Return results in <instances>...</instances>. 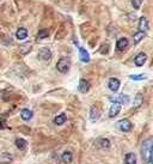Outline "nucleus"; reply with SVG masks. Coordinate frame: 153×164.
I'll use <instances>...</instances> for the list:
<instances>
[{
  "instance_id": "obj_1",
  "label": "nucleus",
  "mask_w": 153,
  "mask_h": 164,
  "mask_svg": "<svg viewBox=\"0 0 153 164\" xmlns=\"http://www.w3.org/2000/svg\"><path fill=\"white\" fill-rule=\"evenodd\" d=\"M141 152L142 159L147 164H152V139L151 138L142 142Z\"/></svg>"
},
{
  "instance_id": "obj_2",
  "label": "nucleus",
  "mask_w": 153,
  "mask_h": 164,
  "mask_svg": "<svg viewBox=\"0 0 153 164\" xmlns=\"http://www.w3.org/2000/svg\"><path fill=\"white\" fill-rule=\"evenodd\" d=\"M69 67H71V60L68 58H61L56 64L57 71L61 73H67L69 71Z\"/></svg>"
},
{
  "instance_id": "obj_3",
  "label": "nucleus",
  "mask_w": 153,
  "mask_h": 164,
  "mask_svg": "<svg viewBox=\"0 0 153 164\" xmlns=\"http://www.w3.org/2000/svg\"><path fill=\"white\" fill-rule=\"evenodd\" d=\"M109 99L112 103H119V104H128L129 103V96L127 95H119V96H111Z\"/></svg>"
},
{
  "instance_id": "obj_4",
  "label": "nucleus",
  "mask_w": 153,
  "mask_h": 164,
  "mask_svg": "<svg viewBox=\"0 0 153 164\" xmlns=\"http://www.w3.org/2000/svg\"><path fill=\"white\" fill-rule=\"evenodd\" d=\"M119 127L122 132H129L133 128V125L129 120L127 119H123V120L119 121Z\"/></svg>"
},
{
  "instance_id": "obj_5",
  "label": "nucleus",
  "mask_w": 153,
  "mask_h": 164,
  "mask_svg": "<svg viewBox=\"0 0 153 164\" xmlns=\"http://www.w3.org/2000/svg\"><path fill=\"white\" fill-rule=\"evenodd\" d=\"M38 56L44 60V61H49L50 59H52V52H50V49L49 48H42V49H40V52H38Z\"/></svg>"
},
{
  "instance_id": "obj_6",
  "label": "nucleus",
  "mask_w": 153,
  "mask_h": 164,
  "mask_svg": "<svg viewBox=\"0 0 153 164\" xmlns=\"http://www.w3.org/2000/svg\"><path fill=\"white\" fill-rule=\"evenodd\" d=\"M121 111V104L119 103H112L109 110V116L110 118H115L119 115V113Z\"/></svg>"
},
{
  "instance_id": "obj_7",
  "label": "nucleus",
  "mask_w": 153,
  "mask_h": 164,
  "mask_svg": "<svg viewBox=\"0 0 153 164\" xmlns=\"http://www.w3.org/2000/svg\"><path fill=\"white\" fill-rule=\"evenodd\" d=\"M146 59H147V55L145 54V53H139L135 56L134 62H135V65L138 66V67H140V66H143V64L146 62Z\"/></svg>"
},
{
  "instance_id": "obj_8",
  "label": "nucleus",
  "mask_w": 153,
  "mask_h": 164,
  "mask_svg": "<svg viewBox=\"0 0 153 164\" xmlns=\"http://www.w3.org/2000/svg\"><path fill=\"white\" fill-rule=\"evenodd\" d=\"M108 86H109V89L111 91L116 92L120 89V80L117 78H111L109 80V83H108Z\"/></svg>"
},
{
  "instance_id": "obj_9",
  "label": "nucleus",
  "mask_w": 153,
  "mask_h": 164,
  "mask_svg": "<svg viewBox=\"0 0 153 164\" xmlns=\"http://www.w3.org/2000/svg\"><path fill=\"white\" fill-rule=\"evenodd\" d=\"M78 89H79V91L81 94H86L88 90H90V83H88V80H85V79H80Z\"/></svg>"
},
{
  "instance_id": "obj_10",
  "label": "nucleus",
  "mask_w": 153,
  "mask_h": 164,
  "mask_svg": "<svg viewBox=\"0 0 153 164\" xmlns=\"http://www.w3.org/2000/svg\"><path fill=\"white\" fill-rule=\"evenodd\" d=\"M127 46H128V40L126 37H121V38L117 40V42H116V48L120 52H122L124 48H127Z\"/></svg>"
},
{
  "instance_id": "obj_11",
  "label": "nucleus",
  "mask_w": 153,
  "mask_h": 164,
  "mask_svg": "<svg viewBox=\"0 0 153 164\" xmlns=\"http://www.w3.org/2000/svg\"><path fill=\"white\" fill-rule=\"evenodd\" d=\"M79 58H80V60L83 61V62H88L90 61V55L88 53L86 52V49H84V48H79Z\"/></svg>"
},
{
  "instance_id": "obj_12",
  "label": "nucleus",
  "mask_w": 153,
  "mask_h": 164,
  "mask_svg": "<svg viewBox=\"0 0 153 164\" xmlns=\"http://www.w3.org/2000/svg\"><path fill=\"white\" fill-rule=\"evenodd\" d=\"M139 29H140V31H142V33H145V31L148 30V21H147V18L141 17L139 19Z\"/></svg>"
},
{
  "instance_id": "obj_13",
  "label": "nucleus",
  "mask_w": 153,
  "mask_h": 164,
  "mask_svg": "<svg viewBox=\"0 0 153 164\" xmlns=\"http://www.w3.org/2000/svg\"><path fill=\"white\" fill-rule=\"evenodd\" d=\"M33 116V113L31 111V110L29 109H23L22 111H21V118H22L24 121H29L31 120Z\"/></svg>"
},
{
  "instance_id": "obj_14",
  "label": "nucleus",
  "mask_w": 153,
  "mask_h": 164,
  "mask_svg": "<svg viewBox=\"0 0 153 164\" xmlns=\"http://www.w3.org/2000/svg\"><path fill=\"white\" fill-rule=\"evenodd\" d=\"M16 37L18 38V40H25L26 37H28V30L25 29V28H19L18 30H17V33H16Z\"/></svg>"
},
{
  "instance_id": "obj_15",
  "label": "nucleus",
  "mask_w": 153,
  "mask_h": 164,
  "mask_svg": "<svg viewBox=\"0 0 153 164\" xmlns=\"http://www.w3.org/2000/svg\"><path fill=\"white\" fill-rule=\"evenodd\" d=\"M124 162L126 164H136V156L135 153H127L126 154V158H124Z\"/></svg>"
},
{
  "instance_id": "obj_16",
  "label": "nucleus",
  "mask_w": 153,
  "mask_h": 164,
  "mask_svg": "<svg viewBox=\"0 0 153 164\" xmlns=\"http://www.w3.org/2000/svg\"><path fill=\"white\" fill-rule=\"evenodd\" d=\"M90 119L92 122H96L99 119V110L96 107H92L91 108V113H90Z\"/></svg>"
},
{
  "instance_id": "obj_17",
  "label": "nucleus",
  "mask_w": 153,
  "mask_h": 164,
  "mask_svg": "<svg viewBox=\"0 0 153 164\" xmlns=\"http://www.w3.org/2000/svg\"><path fill=\"white\" fill-rule=\"evenodd\" d=\"M61 159H62L64 163H71V162L73 161V154L69 152V151H66V152L62 153Z\"/></svg>"
},
{
  "instance_id": "obj_18",
  "label": "nucleus",
  "mask_w": 153,
  "mask_h": 164,
  "mask_svg": "<svg viewBox=\"0 0 153 164\" xmlns=\"http://www.w3.org/2000/svg\"><path fill=\"white\" fill-rule=\"evenodd\" d=\"M16 146L19 149V150H25L26 149V146H28V142L26 140H24L22 138H18V139H16Z\"/></svg>"
},
{
  "instance_id": "obj_19",
  "label": "nucleus",
  "mask_w": 153,
  "mask_h": 164,
  "mask_svg": "<svg viewBox=\"0 0 153 164\" xmlns=\"http://www.w3.org/2000/svg\"><path fill=\"white\" fill-rule=\"evenodd\" d=\"M67 120V116H66V114H60V115H57L56 118L54 119V123L55 125H64Z\"/></svg>"
},
{
  "instance_id": "obj_20",
  "label": "nucleus",
  "mask_w": 153,
  "mask_h": 164,
  "mask_svg": "<svg viewBox=\"0 0 153 164\" xmlns=\"http://www.w3.org/2000/svg\"><path fill=\"white\" fill-rule=\"evenodd\" d=\"M48 35H49V31L47 29H41V30H38L36 37H37V40H43V38L48 37Z\"/></svg>"
},
{
  "instance_id": "obj_21",
  "label": "nucleus",
  "mask_w": 153,
  "mask_h": 164,
  "mask_svg": "<svg viewBox=\"0 0 153 164\" xmlns=\"http://www.w3.org/2000/svg\"><path fill=\"white\" fill-rule=\"evenodd\" d=\"M146 36V34L142 33V31H139V33H136L134 35V43H139L140 41H141L142 38Z\"/></svg>"
},
{
  "instance_id": "obj_22",
  "label": "nucleus",
  "mask_w": 153,
  "mask_h": 164,
  "mask_svg": "<svg viewBox=\"0 0 153 164\" xmlns=\"http://www.w3.org/2000/svg\"><path fill=\"white\" fill-rule=\"evenodd\" d=\"M99 144H100V147L102 149H109L110 147V142L108 139H100Z\"/></svg>"
},
{
  "instance_id": "obj_23",
  "label": "nucleus",
  "mask_w": 153,
  "mask_h": 164,
  "mask_svg": "<svg viewBox=\"0 0 153 164\" xmlns=\"http://www.w3.org/2000/svg\"><path fill=\"white\" fill-rule=\"evenodd\" d=\"M131 80H145L146 79V76L145 74H133V76L129 77Z\"/></svg>"
},
{
  "instance_id": "obj_24",
  "label": "nucleus",
  "mask_w": 153,
  "mask_h": 164,
  "mask_svg": "<svg viewBox=\"0 0 153 164\" xmlns=\"http://www.w3.org/2000/svg\"><path fill=\"white\" fill-rule=\"evenodd\" d=\"M141 2H142V0H131V4H133V6H134L135 10H139V9H140Z\"/></svg>"
},
{
  "instance_id": "obj_25",
  "label": "nucleus",
  "mask_w": 153,
  "mask_h": 164,
  "mask_svg": "<svg viewBox=\"0 0 153 164\" xmlns=\"http://www.w3.org/2000/svg\"><path fill=\"white\" fill-rule=\"evenodd\" d=\"M142 103V96L141 94H139L138 96H136V101H135V107H140Z\"/></svg>"
},
{
  "instance_id": "obj_26",
  "label": "nucleus",
  "mask_w": 153,
  "mask_h": 164,
  "mask_svg": "<svg viewBox=\"0 0 153 164\" xmlns=\"http://www.w3.org/2000/svg\"><path fill=\"white\" fill-rule=\"evenodd\" d=\"M5 125H6V121H5V120L0 121V128H4V127H6Z\"/></svg>"
}]
</instances>
